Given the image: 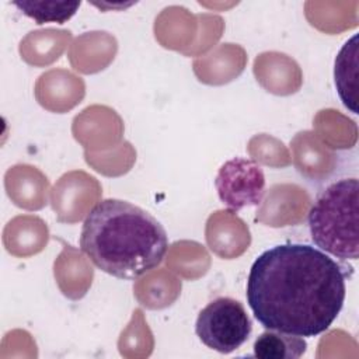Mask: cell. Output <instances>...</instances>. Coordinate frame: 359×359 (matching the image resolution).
Here are the masks:
<instances>
[{
	"label": "cell",
	"mask_w": 359,
	"mask_h": 359,
	"mask_svg": "<svg viewBox=\"0 0 359 359\" xmlns=\"http://www.w3.org/2000/svg\"><path fill=\"white\" fill-rule=\"evenodd\" d=\"M80 248L102 272L133 280L161 264L168 237L144 209L128 201L102 199L83 222Z\"/></svg>",
	"instance_id": "obj_2"
},
{
	"label": "cell",
	"mask_w": 359,
	"mask_h": 359,
	"mask_svg": "<svg viewBox=\"0 0 359 359\" xmlns=\"http://www.w3.org/2000/svg\"><path fill=\"white\" fill-rule=\"evenodd\" d=\"M13 4L36 24H63L70 20L80 7V1L69 0H15Z\"/></svg>",
	"instance_id": "obj_8"
},
{
	"label": "cell",
	"mask_w": 359,
	"mask_h": 359,
	"mask_svg": "<svg viewBox=\"0 0 359 359\" xmlns=\"http://www.w3.org/2000/svg\"><path fill=\"white\" fill-rule=\"evenodd\" d=\"M252 349L259 359H297L306 352L307 342L303 337L266 330L257 337Z\"/></svg>",
	"instance_id": "obj_7"
},
{
	"label": "cell",
	"mask_w": 359,
	"mask_h": 359,
	"mask_svg": "<svg viewBox=\"0 0 359 359\" xmlns=\"http://www.w3.org/2000/svg\"><path fill=\"white\" fill-rule=\"evenodd\" d=\"M358 34L348 39L335 57L334 81L342 104L358 114Z\"/></svg>",
	"instance_id": "obj_6"
},
{
	"label": "cell",
	"mask_w": 359,
	"mask_h": 359,
	"mask_svg": "<svg viewBox=\"0 0 359 359\" xmlns=\"http://www.w3.org/2000/svg\"><path fill=\"white\" fill-rule=\"evenodd\" d=\"M352 266L310 244L265 250L251 265L247 302L265 330L303 338L327 331L342 310Z\"/></svg>",
	"instance_id": "obj_1"
},
{
	"label": "cell",
	"mask_w": 359,
	"mask_h": 359,
	"mask_svg": "<svg viewBox=\"0 0 359 359\" xmlns=\"http://www.w3.org/2000/svg\"><path fill=\"white\" fill-rule=\"evenodd\" d=\"M314 245L339 261L359 258V181L341 178L321 189L309 212Z\"/></svg>",
	"instance_id": "obj_3"
},
{
	"label": "cell",
	"mask_w": 359,
	"mask_h": 359,
	"mask_svg": "<svg viewBox=\"0 0 359 359\" xmlns=\"http://www.w3.org/2000/svg\"><path fill=\"white\" fill-rule=\"evenodd\" d=\"M252 331L251 320L243 306L231 297H216L198 314L195 332L208 348L231 353L247 342Z\"/></svg>",
	"instance_id": "obj_4"
},
{
	"label": "cell",
	"mask_w": 359,
	"mask_h": 359,
	"mask_svg": "<svg viewBox=\"0 0 359 359\" xmlns=\"http://www.w3.org/2000/svg\"><path fill=\"white\" fill-rule=\"evenodd\" d=\"M215 187L220 201L231 210L257 206L265 194L262 168L250 158L234 157L217 171Z\"/></svg>",
	"instance_id": "obj_5"
}]
</instances>
